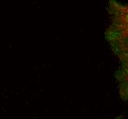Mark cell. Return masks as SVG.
Segmentation results:
<instances>
[{"label":"cell","instance_id":"1","mask_svg":"<svg viewBox=\"0 0 128 119\" xmlns=\"http://www.w3.org/2000/svg\"><path fill=\"white\" fill-rule=\"evenodd\" d=\"M110 23L105 39L118 60L115 78L120 97L128 103V1H108Z\"/></svg>","mask_w":128,"mask_h":119},{"label":"cell","instance_id":"2","mask_svg":"<svg viewBox=\"0 0 128 119\" xmlns=\"http://www.w3.org/2000/svg\"><path fill=\"white\" fill-rule=\"evenodd\" d=\"M114 119H126L124 117H123V116H118V117H116V118H114Z\"/></svg>","mask_w":128,"mask_h":119}]
</instances>
